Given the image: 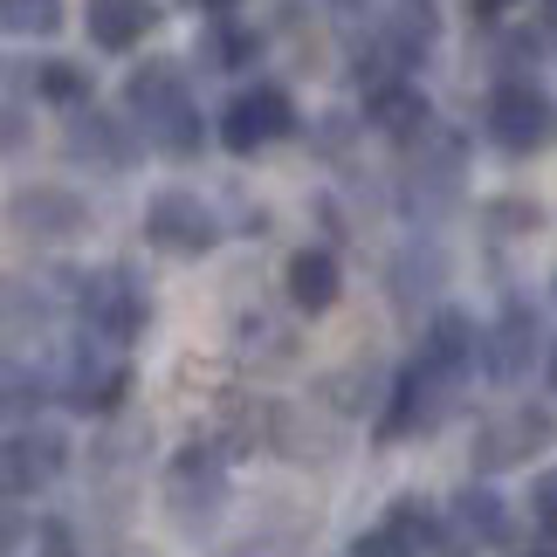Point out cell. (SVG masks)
Instances as JSON below:
<instances>
[{
    "instance_id": "277c9868",
    "label": "cell",
    "mask_w": 557,
    "mask_h": 557,
    "mask_svg": "<svg viewBox=\"0 0 557 557\" xmlns=\"http://www.w3.org/2000/svg\"><path fill=\"white\" fill-rule=\"evenodd\" d=\"M455 393L461 385H447L441 372H426L420 358L399 372V385H393V399H385V413H379V441H406V434H434L441 426V413L455 406Z\"/></svg>"
},
{
    "instance_id": "cb8c5ba5",
    "label": "cell",
    "mask_w": 557,
    "mask_h": 557,
    "mask_svg": "<svg viewBox=\"0 0 557 557\" xmlns=\"http://www.w3.org/2000/svg\"><path fill=\"white\" fill-rule=\"evenodd\" d=\"M248 55H255V28H234V21H213V28H207V62L242 70Z\"/></svg>"
},
{
    "instance_id": "f1b7e54d",
    "label": "cell",
    "mask_w": 557,
    "mask_h": 557,
    "mask_svg": "<svg viewBox=\"0 0 557 557\" xmlns=\"http://www.w3.org/2000/svg\"><path fill=\"white\" fill-rule=\"evenodd\" d=\"M41 557H76V544H70V523H41Z\"/></svg>"
},
{
    "instance_id": "4316f807",
    "label": "cell",
    "mask_w": 557,
    "mask_h": 557,
    "mask_svg": "<svg viewBox=\"0 0 557 557\" xmlns=\"http://www.w3.org/2000/svg\"><path fill=\"white\" fill-rule=\"evenodd\" d=\"M530 523L557 544V468H544V475L530 482Z\"/></svg>"
},
{
    "instance_id": "f546056e",
    "label": "cell",
    "mask_w": 557,
    "mask_h": 557,
    "mask_svg": "<svg viewBox=\"0 0 557 557\" xmlns=\"http://www.w3.org/2000/svg\"><path fill=\"white\" fill-rule=\"evenodd\" d=\"M517 0H468V14H482V21H496V14H509Z\"/></svg>"
},
{
    "instance_id": "44dd1931",
    "label": "cell",
    "mask_w": 557,
    "mask_h": 557,
    "mask_svg": "<svg viewBox=\"0 0 557 557\" xmlns=\"http://www.w3.org/2000/svg\"><path fill=\"white\" fill-rule=\"evenodd\" d=\"M385 523H393V530H406V537H413V544H447V530H441V517H434V509H426L420 496H399L393 509H385Z\"/></svg>"
},
{
    "instance_id": "ffe728a7",
    "label": "cell",
    "mask_w": 557,
    "mask_h": 557,
    "mask_svg": "<svg viewBox=\"0 0 557 557\" xmlns=\"http://www.w3.org/2000/svg\"><path fill=\"white\" fill-rule=\"evenodd\" d=\"M324 399L337 406V413H366V406L379 399V366H366V358H351L345 372L324 379Z\"/></svg>"
},
{
    "instance_id": "7402d4cb",
    "label": "cell",
    "mask_w": 557,
    "mask_h": 557,
    "mask_svg": "<svg viewBox=\"0 0 557 557\" xmlns=\"http://www.w3.org/2000/svg\"><path fill=\"white\" fill-rule=\"evenodd\" d=\"M207 145V124H200V111H180L173 124H159L152 132V152H165V159H193Z\"/></svg>"
},
{
    "instance_id": "8fae6325",
    "label": "cell",
    "mask_w": 557,
    "mask_h": 557,
    "mask_svg": "<svg viewBox=\"0 0 557 557\" xmlns=\"http://www.w3.org/2000/svg\"><path fill=\"white\" fill-rule=\"evenodd\" d=\"M70 159L76 165H97V173H124V165L138 159V138L124 132V124L111 117V111H76L70 117Z\"/></svg>"
},
{
    "instance_id": "d4e9b609",
    "label": "cell",
    "mask_w": 557,
    "mask_h": 557,
    "mask_svg": "<svg viewBox=\"0 0 557 557\" xmlns=\"http://www.w3.org/2000/svg\"><path fill=\"white\" fill-rule=\"evenodd\" d=\"M351 557H420V544L406 537V530L379 523V530H358V537H351Z\"/></svg>"
},
{
    "instance_id": "1f68e13d",
    "label": "cell",
    "mask_w": 557,
    "mask_h": 557,
    "mask_svg": "<svg viewBox=\"0 0 557 557\" xmlns=\"http://www.w3.org/2000/svg\"><path fill=\"white\" fill-rule=\"evenodd\" d=\"M544 21H550V28H557V0H544Z\"/></svg>"
},
{
    "instance_id": "603a6c76",
    "label": "cell",
    "mask_w": 557,
    "mask_h": 557,
    "mask_svg": "<svg viewBox=\"0 0 557 557\" xmlns=\"http://www.w3.org/2000/svg\"><path fill=\"white\" fill-rule=\"evenodd\" d=\"M0 21L14 35H49L62 28V0H0Z\"/></svg>"
},
{
    "instance_id": "e0dca14e",
    "label": "cell",
    "mask_w": 557,
    "mask_h": 557,
    "mask_svg": "<svg viewBox=\"0 0 557 557\" xmlns=\"http://www.w3.org/2000/svg\"><path fill=\"white\" fill-rule=\"evenodd\" d=\"M434 35H441L434 0H399V8L385 14V28H379V49L393 55V62H413V55L434 49Z\"/></svg>"
},
{
    "instance_id": "6da1fadb",
    "label": "cell",
    "mask_w": 557,
    "mask_h": 557,
    "mask_svg": "<svg viewBox=\"0 0 557 557\" xmlns=\"http://www.w3.org/2000/svg\"><path fill=\"white\" fill-rule=\"evenodd\" d=\"M482 132L517 159L550 152L557 145V103L537 90V83H503V90L488 97V111H482Z\"/></svg>"
},
{
    "instance_id": "d6a6232c",
    "label": "cell",
    "mask_w": 557,
    "mask_h": 557,
    "mask_svg": "<svg viewBox=\"0 0 557 557\" xmlns=\"http://www.w3.org/2000/svg\"><path fill=\"white\" fill-rule=\"evenodd\" d=\"M550 385H557V345H550Z\"/></svg>"
},
{
    "instance_id": "9c48e42d",
    "label": "cell",
    "mask_w": 557,
    "mask_h": 557,
    "mask_svg": "<svg viewBox=\"0 0 557 557\" xmlns=\"http://www.w3.org/2000/svg\"><path fill=\"white\" fill-rule=\"evenodd\" d=\"M537 358V310L530 304H503V317L482 331V372L496 385H517Z\"/></svg>"
},
{
    "instance_id": "5bb4252c",
    "label": "cell",
    "mask_w": 557,
    "mask_h": 557,
    "mask_svg": "<svg viewBox=\"0 0 557 557\" xmlns=\"http://www.w3.org/2000/svg\"><path fill=\"white\" fill-rule=\"evenodd\" d=\"M475 351H482V337H475V324H468L461 310H441L434 324H426V337H420V366H426V372H441L447 385H461V379H468Z\"/></svg>"
},
{
    "instance_id": "3957f363",
    "label": "cell",
    "mask_w": 557,
    "mask_h": 557,
    "mask_svg": "<svg viewBox=\"0 0 557 557\" xmlns=\"http://www.w3.org/2000/svg\"><path fill=\"white\" fill-rule=\"evenodd\" d=\"M289 132H296V103H289V90H275V83H255V90H242L221 111V145L234 159L262 152V145L289 138Z\"/></svg>"
},
{
    "instance_id": "d6986e66",
    "label": "cell",
    "mask_w": 557,
    "mask_h": 557,
    "mask_svg": "<svg viewBox=\"0 0 557 557\" xmlns=\"http://www.w3.org/2000/svg\"><path fill=\"white\" fill-rule=\"evenodd\" d=\"M35 83V97H49V103H70V111H83V97H90V76L76 70V62H62V55H49V62H35V70H21Z\"/></svg>"
},
{
    "instance_id": "484cf974",
    "label": "cell",
    "mask_w": 557,
    "mask_h": 557,
    "mask_svg": "<svg viewBox=\"0 0 557 557\" xmlns=\"http://www.w3.org/2000/svg\"><path fill=\"white\" fill-rule=\"evenodd\" d=\"M242 345H269V358H275V366H289L296 337H289V331H275L262 310H248V317H242Z\"/></svg>"
},
{
    "instance_id": "2e32d148",
    "label": "cell",
    "mask_w": 557,
    "mask_h": 557,
    "mask_svg": "<svg viewBox=\"0 0 557 557\" xmlns=\"http://www.w3.org/2000/svg\"><path fill=\"white\" fill-rule=\"evenodd\" d=\"M283 289H289V304L304 310V317H324V310L337 304V289H345L337 255H331V248H296L289 269H283Z\"/></svg>"
},
{
    "instance_id": "ac0fdd59",
    "label": "cell",
    "mask_w": 557,
    "mask_h": 557,
    "mask_svg": "<svg viewBox=\"0 0 557 557\" xmlns=\"http://www.w3.org/2000/svg\"><path fill=\"white\" fill-rule=\"evenodd\" d=\"M455 537H475V544H509V509L488 496V488L468 482L455 496Z\"/></svg>"
},
{
    "instance_id": "8992f818",
    "label": "cell",
    "mask_w": 557,
    "mask_h": 557,
    "mask_svg": "<svg viewBox=\"0 0 557 557\" xmlns=\"http://www.w3.org/2000/svg\"><path fill=\"white\" fill-rule=\"evenodd\" d=\"M124 103H132V117L145 124V132L173 124L180 111H193V76H186V62H173V55L138 62V70L124 76Z\"/></svg>"
},
{
    "instance_id": "9a60e30c",
    "label": "cell",
    "mask_w": 557,
    "mask_h": 557,
    "mask_svg": "<svg viewBox=\"0 0 557 557\" xmlns=\"http://www.w3.org/2000/svg\"><path fill=\"white\" fill-rule=\"evenodd\" d=\"M83 28H90L97 49L124 55V49H138V41L159 28V8L152 0H90V8H83Z\"/></svg>"
},
{
    "instance_id": "5b68a950",
    "label": "cell",
    "mask_w": 557,
    "mask_h": 557,
    "mask_svg": "<svg viewBox=\"0 0 557 557\" xmlns=\"http://www.w3.org/2000/svg\"><path fill=\"white\" fill-rule=\"evenodd\" d=\"M145 242L165 248V255H207L221 242V227H213V213L200 207V193H159L152 207H145Z\"/></svg>"
},
{
    "instance_id": "52a82bcc",
    "label": "cell",
    "mask_w": 557,
    "mask_h": 557,
    "mask_svg": "<svg viewBox=\"0 0 557 557\" xmlns=\"http://www.w3.org/2000/svg\"><path fill=\"white\" fill-rule=\"evenodd\" d=\"M83 317H90L97 337H111V345H132L145 331V296H138V275L132 269H103L83 283Z\"/></svg>"
},
{
    "instance_id": "7a4b0ae2",
    "label": "cell",
    "mask_w": 557,
    "mask_h": 557,
    "mask_svg": "<svg viewBox=\"0 0 557 557\" xmlns=\"http://www.w3.org/2000/svg\"><path fill=\"white\" fill-rule=\"evenodd\" d=\"M165 509H173L180 530H213V517L227 509V468L213 447H186L165 475Z\"/></svg>"
},
{
    "instance_id": "30bf717a",
    "label": "cell",
    "mask_w": 557,
    "mask_h": 557,
    "mask_svg": "<svg viewBox=\"0 0 557 557\" xmlns=\"http://www.w3.org/2000/svg\"><path fill=\"white\" fill-rule=\"evenodd\" d=\"M70 461V441L55 426H14L8 441V496H28V488H49Z\"/></svg>"
},
{
    "instance_id": "ba28073f",
    "label": "cell",
    "mask_w": 557,
    "mask_h": 557,
    "mask_svg": "<svg viewBox=\"0 0 557 557\" xmlns=\"http://www.w3.org/2000/svg\"><path fill=\"white\" fill-rule=\"evenodd\" d=\"M544 441H550V413H544V406H509L503 420H488L475 434V468H482V475L517 468L530 455H544Z\"/></svg>"
},
{
    "instance_id": "4dcf8cb0",
    "label": "cell",
    "mask_w": 557,
    "mask_h": 557,
    "mask_svg": "<svg viewBox=\"0 0 557 557\" xmlns=\"http://www.w3.org/2000/svg\"><path fill=\"white\" fill-rule=\"evenodd\" d=\"M200 8H213V14H227V8H242V0H200Z\"/></svg>"
},
{
    "instance_id": "83f0119b",
    "label": "cell",
    "mask_w": 557,
    "mask_h": 557,
    "mask_svg": "<svg viewBox=\"0 0 557 557\" xmlns=\"http://www.w3.org/2000/svg\"><path fill=\"white\" fill-rule=\"evenodd\" d=\"M488 221H496V227H544V207L537 200H503Z\"/></svg>"
},
{
    "instance_id": "e575fe53",
    "label": "cell",
    "mask_w": 557,
    "mask_h": 557,
    "mask_svg": "<svg viewBox=\"0 0 557 557\" xmlns=\"http://www.w3.org/2000/svg\"><path fill=\"white\" fill-rule=\"evenodd\" d=\"M550 289H557V283H550Z\"/></svg>"
},
{
    "instance_id": "836d02e7",
    "label": "cell",
    "mask_w": 557,
    "mask_h": 557,
    "mask_svg": "<svg viewBox=\"0 0 557 557\" xmlns=\"http://www.w3.org/2000/svg\"><path fill=\"white\" fill-rule=\"evenodd\" d=\"M124 557H138V550H124Z\"/></svg>"
},
{
    "instance_id": "4fadbf2b",
    "label": "cell",
    "mask_w": 557,
    "mask_h": 557,
    "mask_svg": "<svg viewBox=\"0 0 557 557\" xmlns=\"http://www.w3.org/2000/svg\"><path fill=\"white\" fill-rule=\"evenodd\" d=\"M366 117H372V132L385 138H426V97H420V83H406V76H372L366 83Z\"/></svg>"
},
{
    "instance_id": "7c38bea8",
    "label": "cell",
    "mask_w": 557,
    "mask_h": 557,
    "mask_svg": "<svg viewBox=\"0 0 557 557\" xmlns=\"http://www.w3.org/2000/svg\"><path fill=\"white\" fill-rule=\"evenodd\" d=\"M14 227L35 234V242H76V234L90 227V207H83L70 186H35V193L14 200Z\"/></svg>"
}]
</instances>
